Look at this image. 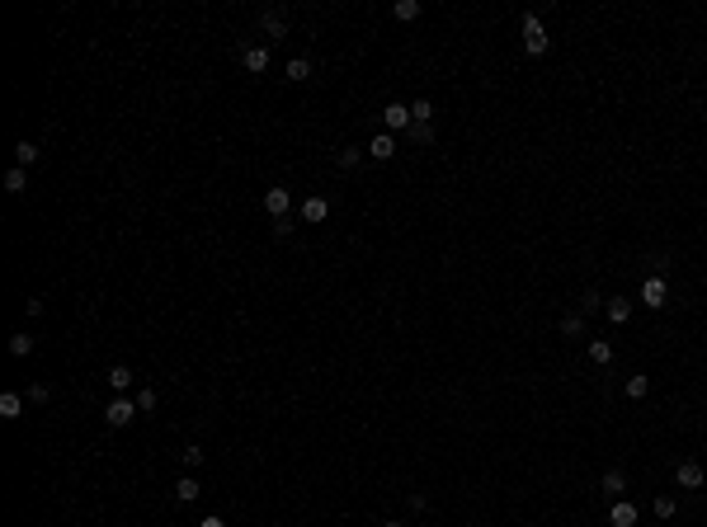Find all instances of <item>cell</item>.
Masks as SVG:
<instances>
[{"mask_svg":"<svg viewBox=\"0 0 707 527\" xmlns=\"http://www.w3.org/2000/svg\"><path fill=\"white\" fill-rule=\"evenodd\" d=\"M203 457H208V452L198 448V443H189V448L179 452V462H184V466H203Z\"/></svg>","mask_w":707,"mask_h":527,"instance_id":"29","label":"cell"},{"mask_svg":"<svg viewBox=\"0 0 707 527\" xmlns=\"http://www.w3.org/2000/svg\"><path fill=\"white\" fill-rule=\"evenodd\" d=\"M382 527H406V523H396V518H392V523H382Z\"/></svg>","mask_w":707,"mask_h":527,"instance_id":"34","label":"cell"},{"mask_svg":"<svg viewBox=\"0 0 707 527\" xmlns=\"http://www.w3.org/2000/svg\"><path fill=\"white\" fill-rule=\"evenodd\" d=\"M410 118H415V123H434V104H429V99H415V104H410Z\"/></svg>","mask_w":707,"mask_h":527,"instance_id":"27","label":"cell"},{"mask_svg":"<svg viewBox=\"0 0 707 527\" xmlns=\"http://www.w3.org/2000/svg\"><path fill=\"white\" fill-rule=\"evenodd\" d=\"M604 311H609L613 325H628V320H632V301H628V297H609V306H604Z\"/></svg>","mask_w":707,"mask_h":527,"instance_id":"14","label":"cell"},{"mask_svg":"<svg viewBox=\"0 0 707 527\" xmlns=\"http://www.w3.org/2000/svg\"><path fill=\"white\" fill-rule=\"evenodd\" d=\"M198 495H203V485L193 481V476H179V485H174V499H179V504H193Z\"/></svg>","mask_w":707,"mask_h":527,"instance_id":"16","label":"cell"},{"mask_svg":"<svg viewBox=\"0 0 707 527\" xmlns=\"http://www.w3.org/2000/svg\"><path fill=\"white\" fill-rule=\"evenodd\" d=\"M132 401H137V410H141V415H151V410H156V405H160V396H156V391H151V386H141L137 396H132Z\"/></svg>","mask_w":707,"mask_h":527,"instance_id":"25","label":"cell"},{"mask_svg":"<svg viewBox=\"0 0 707 527\" xmlns=\"http://www.w3.org/2000/svg\"><path fill=\"white\" fill-rule=\"evenodd\" d=\"M599 301H604L599 292H585V297H580V315H594V311H599Z\"/></svg>","mask_w":707,"mask_h":527,"instance_id":"30","label":"cell"},{"mask_svg":"<svg viewBox=\"0 0 707 527\" xmlns=\"http://www.w3.org/2000/svg\"><path fill=\"white\" fill-rule=\"evenodd\" d=\"M410 123H415V118H410V109H406V104H387V109H382V127H387L392 137H396V132L406 137V127H410Z\"/></svg>","mask_w":707,"mask_h":527,"instance_id":"3","label":"cell"},{"mask_svg":"<svg viewBox=\"0 0 707 527\" xmlns=\"http://www.w3.org/2000/svg\"><path fill=\"white\" fill-rule=\"evenodd\" d=\"M335 160H340V170H354V165L363 160V151H359V146H340V151H335Z\"/></svg>","mask_w":707,"mask_h":527,"instance_id":"24","label":"cell"},{"mask_svg":"<svg viewBox=\"0 0 707 527\" xmlns=\"http://www.w3.org/2000/svg\"><path fill=\"white\" fill-rule=\"evenodd\" d=\"M518 29H523V47H528L533 57L547 52V33H542V19H537V15H523V19H518Z\"/></svg>","mask_w":707,"mask_h":527,"instance_id":"2","label":"cell"},{"mask_svg":"<svg viewBox=\"0 0 707 527\" xmlns=\"http://www.w3.org/2000/svg\"><path fill=\"white\" fill-rule=\"evenodd\" d=\"M19 410H24V396L5 391V396H0V419H19Z\"/></svg>","mask_w":707,"mask_h":527,"instance_id":"20","label":"cell"},{"mask_svg":"<svg viewBox=\"0 0 707 527\" xmlns=\"http://www.w3.org/2000/svg\"><path fill=\"white\" fill-rule=\"evenodd\" d=\"M24 184H29V174L19 170V165H15V170H5V193H15V198H19V193H24Z\"/></svg>","mask_w":707,"mask_h":527,"instance_id":"21","label":"cell"},{"mask_svg":"<svg viewBox=\"0 0 707 527\" xmlns=\"http://www.w3.org/2000/svg\"><path fill=\"white\" fill-rule=\"evenodd\" d=\"M392 15L401 19V24H410V19H420V5H415V0H396V5H392Z\"/></svg>","mask_w":707,"mask_h":527,"instance_id":"23","label":"cell"},{"mask_svg":"<svg viewBox=\"0 0 707 527\" xmlns=\"http://www.w3.org/2000/svg\"><path fill=\"white\" fill-rule=\"evenodd\" d=\"M599 490H604V495H613V499H618V495H623V490H628V476H623V471L613 466V471H604V481H599Z\"/></svg>","mask_w":707,"mask_h":527,"instance_id":"15","label":"cell"},{"mask_svg":"<svg viewBox=\"0 0 707 527\" xmlns=\"http://www.w3.org/2000/svg\"><path fill=\"white\" fill-rule=\"evenodd\" d=\"M675 485H679V490H698V485H707V471H703L698 462H679Z\"/></svg>","mask_w":707,"mask_h":527,"instance_id":"6","label":"cell"},{"mask_svg":"<svg viewBox=\"0 0 707 527\" xmlns=\"http://www.w3.org/2000/svg\"><path fill=\"white\" fill-rule=\"evenodd\" d=\"M628 401H646V391H651V377H628Z\"/></svg>","mask_w":707,"mask_h":527,"instance_id":"22","label":"cell"},{"mask_svg":"<svg viewBox=\"0 0 707 527\" xmlns=\"http://www.w3.org/2000/svg\"><path fill=\"white\" fill-rule=\"evenodd\" d=\"M609 523H613V527H637V504L618 499V504L609 509Z\"/></svg>","mask_w":707,"mask_h":527,"instance_id":"9","label":"cell"},{"mask_svg":"<svg viewBox=\"0 0 707 527\" xmlns=\"http://www.w3.org/2000/svg\"><path fill=\"white\" fill-rule=\"evenodd\" d=\"M10 353H15V358H29V353H33V339H29V334H10Z\"/></svg>","mask_w":707,"mask_h":527,"instance_id":"28","label":"cell"},{"mask_svg":"<svg viewBox=\"0 0 707 527\" xmlns=\"http://www.w3.org/2000/svg\"><path fill=\"white\" fill-rule=\"evenodd\" d=\"M288 80H312V62H307V57H293V62H288Z\"/></svg>","mask_w":707,"mask_h":527,"instance_id":"26","label":"cell"},{"mask_svg":"<svg viewBox=\"0 0 707 527\" xmlns=\"http://www.w3.org/2000/svg\"><path fill=\"white\" fill-rule=\"evenodd\" d=\"M29 401H33V405H47V401H52V391L38 382V386H29Z\"/></svg>","mask_w":707,"mask_h":527,"instance_id":"32","label":"cell"},{"mask_svg":"<svg viewBox=\"0 0 707 527\" xmlns=\"http://www.w3.org/2000/svg\"><path fill=\"white\" fill-rule=\"evenodd\" d=\"M198 527H227V523H222V518H203V523H198Z\"/></svg>","mask_w":707,"mask_h":527,"instance_id":"33","label":"cell"},{"mask_svg":"<svg viewBox=\"0 0 707 527\" xmlns=\"http://www.w3.org/2000/svg\"><path fill=\"white\" fill-rule=\"evenodd\" d=\"M561 334H566V339H585V315H580V311L561 315Z\"/></svg>","mask_w":707,"mask_h":527,"instance_id":"18","label":"cell"},{"mask_svg":"<svg viewBox=\"0 0 707 527\" xmlns=\"http://www.w3.org/2000/svg\"><path fill=\"white\" fill-rule=\"evenodd\" d=\"M665 301H670V282H665V278H646V282H642V306L660 311Z\"/></svg>","mask_w":707,"mask_h":527,"instance_id":"4","label":"cell"},{"mask_svg":"<svg viewBox=\"0 0 707 527\" xmlns=\"http://www.w3.org/2000/svg\"><path fill=\"white\" fill-rule=\"evenodd\" d=\"M137 415H141L137 401H127V396H118V401L104 405V424H109V429H127V424H132Z\"/></svg>","mask_w":707,"mask_h":527,"instance_id":"1","label":"cell"},{"mask_svg":"<svg viewBox=\"0 0 707 527\" xmlns=\"http://www.w3.org/2000/svg\"><path fill=\"white\" fill-rule=\"evenodd\" d=\"M326 217H330V202H326V198H307V202H302V221H312V226H321Z\"/></svg>","mask_w":707,"mask_h":527,"instance_id":"11","label":"cell"},{"mask_svg":"<svg viewBox=\"0 0 707 527\" xmlns=\"http://www.w3.org/2000/svg\"><path fill=\"white\" fill-rule=\"evenodd\" d=\"M241 62H246L250 76H265V71H269V47L265 43H250L246 52H241Z\"/></svg>","mask_w":707,"mask_h":527,"instance_id":"7","label":"cell"},{"mask_svg":"<svg viewBox=\"0 0 707 527\" xmlns=\"http://www.w3.org/2000/svg\"><path fill=\"white\" fill-rule=\"evenodd\" d=\"M590 363H594V367H609L613 363V344L609 339H590Z\"/></svg>","mask_w":707,"mask_h":527,"instance_id":"17","label":"cell"},{"mask_svg":"<svg viewBox=\"0 0 707 527\" xmlns=\"http://www.w3.org/2000/svg\"><path fill=\"white\" fill-rule=\"evenodd\" d=\"M260 33H265V38H288V19H283V10H265V15H260Z\"/></svg>","mask_w":707,"mask_h":527,"instance_id":"8","label":"cell"},{"mask_svg":"<svg viewBox=\"0 0 707 527\" xmlns=\"http://www.w3.org/2000/svg\"><path fill=\"white\" fill-rule=\"evenodd\" d=\"M132 382H137V372L127 367V363H118V367H109V386L123 396V391H132Z\"/></svg>","mask_w":707,"mask_h":527,"instance_id":"13","label":"cell"},{"mask_svg":"<svg viewBox=\"0 0 707 527\" xmlns=\"http://www.w3.org/2000/svg\"><path fill=\"white\" fill-rule=\"evenodd\" d=\"M265 212L274 221H283L288 212H293V193H288V188H269V193H265Z\"/></svg>","mask_w":707,"mask_h":527,"instance_id":"5","label":"cell"},{"mask_svg":"<svg viewBox=\"0 0 707 527\" xmlns=\"http://www.w3.org/2000/svg\"><path fill=\"white\" fill-rule=\"evenodd\" d=\"M656 518H675V499H670V495L656 499Z\"/></svg>","mask_w":707,"mask_h":527,"instance_id":"31","label":"cell"},{"mask_svg":"<svg viewBox=\"0 0 707 527\" xmlns=\"http://www.w3.org/2000/svg\"><path fill=\"white\" fill-rule=\"evenodd\" d=\"M434 137H439V132H434V123H410V127H406V141H410V146H434Z\"/></svg>","mask_w":707,"mask_h":527,"instance_id":"12","label":"cell"},{"mask_svg":"<svg viewBox=\"0 0 707 527\" xmlns=\"http://www.w3.org/2000/svg\"><path fill=\"white\" fill-rule=\"evenodd\" d=\"M15 165H19V170H29V165H38V146H33L29 137H24V141L15 146Z\"/></svg>","mask_w":707,"mask_h":527,"instance_id":"19","label":"cell"},{"mask_svg":"<svg viewBox=\"0 0 707 527\" xmlns=\"http://www.w3.org/2000/svg\"><path fill=\"white\" fill-rule=\"evenodd\" d=\"M368 155H373V160H392V155H396V137H392V132H377V137L368 141Z\"/></svg>","mask_w":707,"mask_h":527,"instance_id":"10","label":"cell"}]
</instances>
